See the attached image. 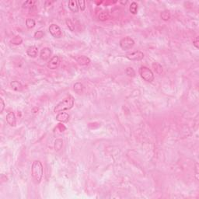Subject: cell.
Segmentation results:
<instances>
[{
    "label": "cell",
    "instance_id": "6da1fadb",
    "mask_svg": "<svg viewBox=\"0 0 199 199\" xmlns=\"http://www.w3.org/2000/svg\"><path fill=\"white\" fill-rule=\"evenodd\" d=\"M31 175L33 180L39 184L43 178L44 175V166L40 160L33 161L31 166Z\"/></svg>",
    "mask_w": 199,
    "mask_h": 199
},
{
    "label": "cell",
    "instance_id": "7a4b0ae2",
    "mask_svg": "<svg viewBox=\"0 0 199 199\" xmlns=\"http://www.w3.org/2000/svg\"><path fill=\"white\" fill-rule=\"evenodd\" d=\"M75 104V100L73 97L69 96L62 100L61 102H59L54 108L55 113H60L63 112L64 111H68L73 108Z\"/></svg>",
    "mask_w": 199,
    "mask_h": 199
},
{
    "label": "cell",
    "instance_id": "3957f363",
    "mask_svg": "<svg viewBox=\"0 0 199 199\" xmlns=\"http://www.w3.org/2000/svg\"><path fill=\"white\" fill-rule=\"evenodd\" d=\"M138 72H139V75H140L142 79L148 83H152L155 79V76H154V74H153L152 70L146 66L140 67Z\"/></svg>",
    "mask_w": 199,
    "mask_h": 199
},
{
    "label": "cell",
    "instance_id": "277c9868",
    "mask_svg": "<svg viewBox=\"0 0 199 199\" xmlns=\"http://www.w3.org/2000/svg\"><path fill=\"white\" fill-rule=\"evenodd\" d=\"M119 44H120V47H122V49L127 51V50L132 49L134 47L135 41L130 37H125L120 41Z\"/></svg>",
    "mask_w": 199,
    "mask_h": 199
},
{
    "label": "cell",
    "instance_id": "5b68a950",
    "mask_svg": "<svg viewBox=\"0 0 199 199\" xmlns=\"http://www.w3.org/2000/svg\"><path fill=\"white\" fill-rule=\"evenodd\" d=\"M48 31H49V33H51V35L55 37V38H61L62 37V31H61V29L60 28V27L57 24H55V23H52L49 26V28H48Z\"/></svg>",
    "mask_w": 199,
    "mask_h": 199
},
{
    "label": "cell",
    "instance_id": "8992f818",
    "mask_svg": "<svg viewBox=\"0 0 199 199\" xmlns=\"http://www.w3.org/2000/svg\"><path fill=\"white\" fill-rule=\"evenodd\" d=\"M125 57L130 61H141L145 57V55L141 51H136L127 54Z\"/></svg>",
    "mask_w": 199,
    "mask_h": 199
},
{
    "label": "cell",
    "instance_id": "52a82bcc",
    "mask_svg": "<svg viewBox=\"0 0 199 199\" xmlns=\"http://www.w3.org/2000/svg\"><path fill=\"white\" fill-rule=\"evenodd\" d=\"M59 65H60L59 57L58 55H54L47 62V68L51 70H54V69H58Z\"/></svg>",
    "mask_w": 199,
    "mask_h": 199
},
{
    "label": "cell",
    "instance_id": "ba28073f",
    "mask_svg": "<svg viewBox=\"0 0 199 199\" xmlns=\"http://www.w3.org/2000/svg\"><path fill=\"white\" fill-rule=\"evenodd\" d=\"M51 54H52V51H51V48L47 47H43L40 52V58L41 60L46 61L47 59H49L50 57L51 56Z\"/></svg>",
    "mask_w": 199,
    "mask_h": 199
},
{
    "label": "cell",
    "instance_id": "9c48e42d",
    "mask_svg": "<svg viewBox=\"0 0 199 199\" xmlns=\"http://www.w3.org/2000/svg\"><path fill=\"white\" fill-rule=\"evenodd\" d=\"M6 122L11 127H15L17 124V118L13 112H9L6 114Z\"/></svg>",
    "mask_w": 199,
    "mask_h": 199
},
{
    "label": "cell",
    "instance_id": "30bf717a",
    "mask_svg": "<svg viewBox=\"0 0 199 199\" xmlns=\"http://www.w3.org/2000/svg\"><path fill=\"white\" fill-rule=\"evenodd\" d=\"M69 114L65 113V112H60L56 115V120L59 122L61 123H67L69 121Z\"/></svg>",
    "mask_w": 199,
    "mask_h": 199
},
{
    "label": "cell",
    "instance_id": "8fae6325",
    "mask_svg": "<svg viewBox=\"0 0 199 199\" xmlns=\"http://www.w3.org/2000/svg\"><path fill=\"white\" fill-rule=\"evenodd\" d=\"M75 60L82 66H86V65H88L90 63V59L85 55L78 56V57L75 58Z\"/></svg>",
    "mask_w": 199,
    "mask_h": 199
},
{
    "label": "cell",
    "instance_id": "7c38bea8",
    "mask_svg": "<svg viewBox=\"0 0 199 199\" xmlns=\"http://www.w3.org/2000/svg\"><path fill=\"white\" fill-rule=\"evenodd\" d=\"M27 54L31 58H36L38 54V48L36 46H31L27 50Z\"/></svg>",
    "mask_w": 199,
    "mask_h": 199
},
{
    "label": "cell",
    "instance_id": "4fadbf2b",
    "mask_svg": "<svg viewBox=\"0 0 199 199\" xmlns=\"http://www.w3.org/2000/svg\"><path fill=\"white\" fill-rule=\"evenodd\" d=\"M84 86H83V83H79V82H77L75 83L73 85V89L74 91L77 94H82L84 91Z\"/></svg>",
    "mask_w": 199,
    "mask_h": 199
},
{
    "label": "cell",
    "instance_id": "5bb4252c",
    "mask_svg": "<svg viewBox=\"0 0 199 199\" xmlns=\"http://www.w3.org/2000/svg\"><path fill=\"white\" fill-rule=\"evenodd\" d=\"M69 8L73 13H78L79 9V6H78L77 1L70 0L69 2Z\"/></svg>",
    "mask_w": 199,
    "mask_h": 199
},
{
    "label": "cell",
    "instance_id": "9a60e30c",
    "mask_svg": "<svg viewBox=\"0 0 199 199\" xmlns=\"http://www.w3.org/2000/svg\"><path fill=\"white\" fill-rule=\"evenodd\" d=\"M10 86L15 91H21L23 89L22 84L19 83V82H18V81L16 80L12 81L11 83H10Z\"/></svg>",
    "mask_w": 199,
    "mask_h": 199
},
{
    "label": "cell",
    "instance_id": "2e32d148",
    "mask_svg": "<svg viewBox=\"0 0 199 199\" xmlns=\"http://www.w3.org/2000/svg\"><path fill=\"white\" fill-rule=\"evenodd\" d=\"M161 19L164 20V21H168L169 19H170V12L169 10H163L160 13Z\"/></svg>",
    "mask_w": 199,
    "mask_h": 199
},
{
    "label": "cell",
    "instance_id": "e0dca14e",
    "mask_svg": "<svg viewBox=\"0 0 199 199\" xmlns=\"http://www.w3.org/2000/svg\"><path fill=\"white\" fill-rule=\"evenodd\" d=\"M129 11L133 15H136L138 13V4L136 2H133L131 3L130 6H129Z\"/></svg>",
    "mask_w": 199,
    "mask_h": 199
},
{
    "label": "cell",
    "instance_id": "ac0fdd59",
    "mask_svg": "<svg viewBox=\"0 0 199 199\" xmlns=\"http://www.w3.org/2000/svg\"><path fill=\"white\" fill-rule=\"evenodd\" d=\"M23 43V38L20 36L14 37L13 38L10 40V44L14 45H19Z\"/></svg>",
    "mask_w": 199,
    "mask_h": 199
},
{
    "label": "cell",
    "instance_id": "d6986e66",
    "mask_svg": "<svg viewBox=\"0 0 199 199\" xmlns=\"http://www.w3.org/2000/svg\"><path fill=\"white\" fill-rule=\"evenodd\" d=\"M152 67L156 71V72L159 75H161L163 73V67L160 64H159L158 62H154L152 64Z\"/></svg>",
    "mask_w": 199,
    "mask_h": 199
},
{
    "label": "cell",
    "instance_id": "ffe728a7",
    "mask_svg": "<svg viewBox=\"0 0 199 199\" xmlns=\"http://www.w3.org/2000/svg\"><path fill=\"white\" fill-rule=\"evenodd\" d=\"M35 25H36V22L32 18H27L26 19V26L28 29H32L35 27Z\"/></svg>",
    "mask_w": 199,
    "mask_h": 199
},
{
    "label": "cell",
    "instance_id": "44dd1931",
    "mask_svg": "<svg viewBox=\"0 0 199 199\" xmlns=\"http://www.w3.org/2000/svg\"><path fill=\"white\" fill-rule=\"evenodd\" d=\"M62 146H63V141H62V139H61V138L56 139L55 142V145H54V147H55V151H59V150L61 149Z\"/></svg>",
    "mask_w": 199,
    "mask_h": 199
},
{
    "label": "cell",
    "instance_id": "7402d4cb",
    "mask_svg": "<svg viewBox=\"0 0 199 199\" xmlns=\"http://www.w3.org/2000/svg\"><path fill=\"white\" fill-rule=\"evenodd\" d=\"M125 73L129 77H135L136 76V71L132 67H128L127 69H125Z\"/></svg>",
    "mask_w": 199,
    "mask_h": 199
},
{
    "label": "cell",
    "instance_id": "603a6c76",
    "mask_svg": "<svg viewBox=\"0 0 199 199\" xmlns=\"http://www.w3.org/2000/svg\"><path fill=\"white\" fill-rule=\"evenodd\" d=\"M98 18H99L100 20H101V21H105V20L108 19V18H109V15H108V13H106V12H102V13H100L99 14Z\"/></svg>",
    "mask_w": 199,
    "mask_h": 199
},
{
    "label": "cell",
    "instance_id": "cb8c5ba5",
    "mask_svg": "<svg viewBox=\"0 0 199 199\" xmlns=\"http://www.w3.org/2000/svg\"><path fill=\"white\" fill-rule=\"evenodd\" d=\"M34 4H35V2H34V1L29 0V1H26V2L23 4L22 7L23 8H31L32 6H34Z\"/></svg>",
    "mask_w": 199,
    "mask_h": 199
},
{
    "label": "cell",
    "instance_id": "d4e9b609",
    "mask_svg": "<svg viewBox=\"0 0 199 199\" xmlns=\"http://www.w3.org/2000/svg\"><path fill=\"white\" fill-rule=\"evenodd\" d=\"M44 33L42 31H36L34 34H33V37L36 39V40H41V38L44 37Z\"/></svg>",
    "mask_w": 199,
    "mask_h": 199
},
{
    "label": "cell",
    "instance_id": "484cf974",
    "mask_svg": "<svg viewBox=\"0 0 199 199\" xmlns=\"http://www.w3.org/2000/svg\"><path fill=\"white\" fill-rule=\"evenodd\" d=\"M65 23H66L67 27H69V29L71 31H75V25L74 23H72V21L70 19H65Z\"/></svg>",
    "mask_w": 199,
    "mask_h": 199
},
{
    "label": "cell",
    "instance_id": "4316f807",
    "mask_svg": "<svg viewBox=\"0 0 199 199\" xmlns=\"http://www.w3.org/2000/svg\"><path fill=\"white\" fill-rule=\"evenodd\" d=\"M78 6H79V9H80L81 11H84L86 9V2L83 0H79L77 1Z\"/></svg>",
    "mask_w": 199,
    "mask_h": 199
},
{
    "label": "cell",
    "instance_id": "83f0119b",
    "mask_svg": "<svg viewBox=\"0 0 199 199\" xmlns=\"http://www.w3.org/2000/svg\"><path fill=\"white\" fill-rule=\"evenodd\" d=\"M193 44L194 47H196L197 49H198L199 48V39H198V37L197 36L194 37V39L193 40Z\"/></svg>",
    "mask_w": 199,
    "mask_h": 199
},
{
    "label": "cell",
    "instance_id": "f1b7e54d",
    "mask_svg": "<svg viewBox=\"0 0 199 199\" xmlns=\"http://www.w3.org/2000/svg\"><path fill=\"white\" fill-rule=\"evenodd\" d=\"M0 106H1V110H0V112L3 113V111H4V108H5V103L3 101V98H0Z\"/></svg>",
    "mask_w": 199,
    "mask_h": 199
}]
</instances>
